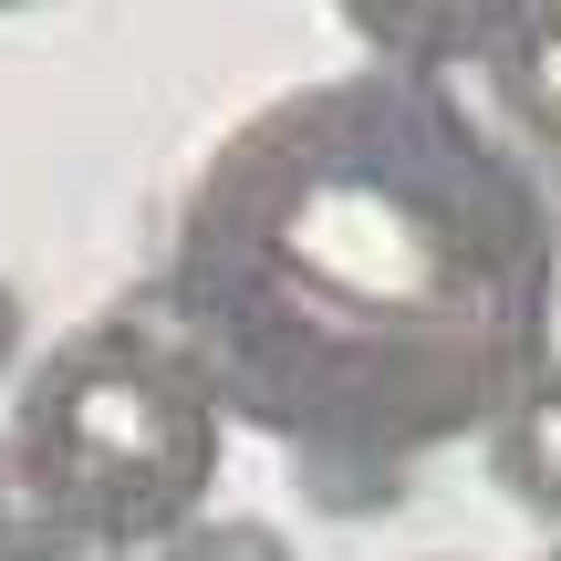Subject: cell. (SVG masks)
Listing matches in <instances>:
<instances>
[{
  "label": "cell",
  "mask_w": 561,
  "mask_h": 561,
  "mask_svg": "<svg viewBox=\"0 0 561 561\" xmlns=\"http://www.w3.org/2000/svg\"><path fill=\"white\" fill-rule=\"evenodd\" d=\"M178 561H280V541H271V530H250V520H229V530H198Z\"/></svg>",
  "instance_id": "obj_6"
},
{
  "label": "cell",
  "mask_w": 561,
  "mask_h": 561,
  "mask_svg": "<svg viewBox=\"0 0 561 561\" xmlns=\"http://www.w3.org/2000/svg\"><path fill=\"white\" fill-rule=\"evenodd\" d=\"M530 0H343V21H354L375 53L396 62H447V53H500L510 32H520Z\"/></svg>",
  "instance_id": "obj_2"
},
{
  "label": "cell",
  "mask_w": 561,
  "mask_h": 561,
  "mask_svg": "<svg viewBox=\"0 0 561 561\" xmlns=\"http://www.w3.org/2000/svg\"><path fill=\"white\" fill-rule=\"evenodd\" d=\"M73 541H83L73 510L53 500V479H42V468L21 458V437H11V447H0V561H53Z\"/></svg>",
  "instance_id": "obj_4"
},
{
  "label": "cell",
  "mask_w": 561,
  "mask_h": 561,
  "mask_svg": "<svg viewBox=\"0 0 561 561\" xmlns=\"http://www.w3.org/2000/svg\"><path fill=\"white\" fill-rule=\"evenodd\" d=\"M21 333H32V322H21V291H11V280H0V375H11V364H21Z\"/></svg>",
  "instance_id": "obj_7"
},
{
  "label": "cell",
  "mask_w": 561,
  "mask_h": 561,
  "mask_svg": "<svg viewBox=\"0 0 561 561\" xmlns=\"http://www.w3.org/2000/svg\"><path fill=\"white\" fill-rule=\"evenodd\" d=\"M489 479H500L520 510L561 520V364H551L541 385H520V405L500 416V437H489Z\"/></svg>",
  "instance_id": "obj_3"
},
{
  "label": "cell",
  "mask_w": 561,
  "mask_h": 561,
  "mask_svg": "<svg viewBox=\"0 0 561 561\" xmlns=\"http://www.w3.org/2000/svg\"><path fill=\"white\" fill-rule=\"evenodd\" d=\"M500 73H510V94H520V115L561 146V0H530L520 11V32L500 42Z\"/></svg>",
  "instance_id": "obj_5"
},
{
  "label": "cell",
  "mask_w": 561,
  "mask_h": 561,
  "mask_svg": "<svg viewBox=\"0 0 561 561\" xmlns=\"http://www.w3.org/2000/svg\"><path fill=\"white\" fill-rule=\"evenodd\" d=\"M541 561H561V541H551V551H541Z\"/></svg>",
  "instance_id": "obj_8"
},
{
  "label": "cell",
  "mask_w": 561,
  "mask_h": 561,
  "mask_svg": "<svg viewBox=\"0 0 561 561\" xmlns=\"http://www.w3.org/2000/svg\"><path fill=\"white\" fill-rule=\"evenodd\" d=\"M0 11H11V0H0Z\"/></svg>",
  "instance_id": "obj_9"
},
{
  "label": "cell",
  "mask_w": 561,
  "mask_h": 561,
  "mask_svg": "<svg viewBox=\"0 0 561 561\" xmlns=\"http://www.w3.org/2000/svg\"><path fill=\"white\" fill-rule=\"evenodd\" d=\"M21 458L53 479L83 541H115V530L187 520V500L219 468V426L157 354H136L125 333H94L42 364L32 405H21Z\"/></svg>",
  "instance_id": "obj_1"
}]
</instances>
